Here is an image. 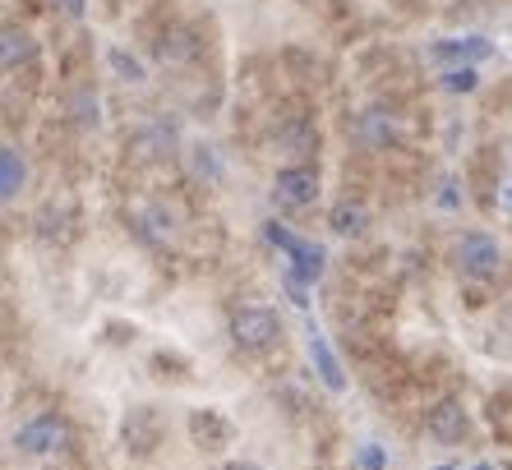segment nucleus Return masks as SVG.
Wrapping results in <instances>:
<instances>
[{
    "label": "nucleus",
    "mask_w": 512,
    "mask_h": 470,
    "mask_svg": "<svg viewBox=\"0 0 512 470\" xmlns=\"http://www.w3.org/2000/svg\"><path fill=\"white\" fill-rule=\"evenodd\" d=\"M499 208H503V212H512V176L503 180V189H499Z\"/></svg>",
    "instance_id": "nucleus-15"
},
{
    "label": "nucleus",
    "mask_w": 512,
    "mask_h": 470,
    "mask_svg": "<svg viewBox=\"0 0 512 470\" xmlns=\"http://www.w3.org/2000/svg\"><path fill=\"white\" fill-rule=\"evenodd\" d=\"M14 447L28 452V457H51V452L65 447V420H56V415H37V420H28L24 429L14 434Z\"/></svg>",
    "instance_id": "nucleus-5"
},
{
    "label": "nucleus",
    "mask_w": 512,
    "mask_h": 470,
    "mask_svg": "<svg viewBox=\"0 0 512 470\" xmlns=\"http://www.w3.org/2000/svg\"><path fill=\"white\" fill-rule=\"evenodd\" d=\"M60 5H65L70 14H84V0H60Z\"/></svg>",
    "instance_id": "nucleus-16"
},
{
    "label": "nucleus",
    "mask_w": 512,
    "mask_h": 470,
    "mask_svg": "<svg viewBox=\"0 0 512 470\" xmlns=\"http://www.w3.org/2000/svg\"><path fill=\"white\" fill-rule=\"evenodd\" d=\"M319 194V171L314 166H286L273 180V203L277 208H310Z\"/></svg>",
    "instance_id": "nucleus-4"
},
{
    "label": "nucleus",
    "mask_w": 512,
    "mask_h": 470,
    "mask_svg": "<svg viewBox=\"0 0 512 470\" xmlns=\"http://www.w3.org/2000/svg\"><path fill=\"white\" fill-rule=\"evenodd\" d=\"M24 157H19V148L14 143H5V153H0V199L10 203L19 189H24Z\"/></svg>",
    "instance_id": "nucleus-8"
},
{
    "label": "nucleus",
    "mask_w": 512,
    "mask_h": 470,
    "mask_svg": "<svg viewBox=\"0 0 512 470\" xmlns=\"http://www.w3.org/2000/svg\"><path fill=\"white\" fill-rule=\"evenodd\" d=\"M471 470H499V466H494V461H480V466H471Z\"/></svg>",
    "instance_id": "nucleus-17"
},
{
    "label": "nucleus",
    "mask_w": 512,
    "mask_h": 470,
    "mask_svg": "<svg viewBox=\"0 0 512 470\" xmlns=\"http://www.w3.org/2000/svg\"><path fill=\"white\" fill-rule=\"evenodd\" d=\"M457 268L466 272V277H494V272L503 268V249L499 240H489V235L471 231L457 240Z\"/></svg>",
    "instance_id": "nucleus-3"
},
{
    "label": "nucleus",
    "mask_w": 512,
    "mask_h": 470,
    "mask_svg": "<svg viewBox=\"0 0 512 470\" xmlns=\"http://www.w3.org/2000/svg\"><path fill=\"white\" fill-rule=\"evenodd\" d=\"M434 470H453V466H434Z\"/></svg>",
    "instance_id": "nucleus-19"
},
{
    "label": "nucleus",
    "mask_w": 512,
    "mask_h": 470,
    "mask_svg": "<svg viewBox=\"0 0 512 470\" xmlns=\"http://www.w3.org/2000/svg\"><path fill=\"white\" fill-rule=\"evenodd\" d=\"M111 65H116L120 74H130V83H139V79H143L139 60H130V56H125V51H111Z\"/></svg>",
    "instance_id": "nucleus-13"
},
{
    "label": "nucleus",
    "mask_w": 512,
    "mask_h": 470,
    "mask_svg": "<svg viewBox=\"0 0 512 470\" xmlns=\"http://www.w3.org/2000/svg\"><path fill=\"white\" fill-rule=\"evenodd\" d=\"M277 332H282L277 328V318L259 305L236 309V318H231V341H236L240 351H263V346H273Z\"/></svg>",
    "instance_id": "nucleus-1"
},
{
    "label": "nucleus",
    "mask_w": 512,
    "mask_h": 470,
    "mask_svg": "<svg viewBox=\"0 0 512 470\" xmlns=\"http://www.w3.org/2000/svg\"><path fill=\"white\" fill-rule=\"evenodd\" d=\"M443 88H448V93H471V88H476V70H471V65L448 70V74H443Z\"/></svg>",
    "instance_id": "nucleus-12"
},
{
    "label": "nucleus",
    "mask_w": 512,
    "mask_h": 470,
    "mask_svg": "<svg viewBox=\"0 0 512 470\" xmlns=\"http://www.w3.org/2000/svg\"><path fill=\"white\" fill-rule=\"evenodd\" d=\"M434 56H439V60H480V56H489V42H485V37H462V42H439V47H434Z\"/></svg>",
    "instance_id": "nucleus-11"
},
{
    "label": "nucleus",
    "mask_w": 512,
    "mask_h": 470,
    "mask_svg": "<svg viewBox=\"0 0 512 470\" xmlns=\"http://www.w3.org/2000/svg\"><path fill=\"white\" fill-rule=\"evenodd\" d=\"M425 429L434 438H439V443H457V438L466 434V411H462V401H439V406H434V411H429V420H425Z\"/></svg>",
    "instance_id": "nucleus-6"
},
{
    "label": "nucleus",
    "mask_w": 512,
    "mask_h": 470,
    "mask_svg": "<svg viewBox=\"0 0 512 470\" xmlns=\"http://www.w3.org/2000/svg\"><path fill=\"white\" fill-rule=\"evenodd\" d=\"M360 466H365V470H383V452H379V447H365V452H360Z\"/></svg>",
    "instance_id": "nucleus-14"
},
{
    "label": "nucleus",
    "mask_w": 512,
    "mask_h": 470,
    "mask_svg": "<svg viewBox=\"0 0 512 470\" xmlns=\"http://www.w3.org/2000/svg\"><path fill=\"white\" fill-rule=\"evenodd\" d=\"M305 346H310V360H314V369H319V378L328 383L333 392H342L346 388V378H342V365H337V355L328 351V341H323V332L314 328H305Z\"/></svg>",
    "instance_id": "nucleus-7"
},
{
    "label": "nucleus",
    "mask_w": 512,
    "mask_h": 470,
    "mask_svg": "<svg viewBox=\"0 0 512 470\" xmlns=\"http://www.w3.org/2000/svg\"><path fill=\"white\" fill-rule=\"evenodd\" d=\"M268 245H277L282 254H291V268H296L300 282H319L323 277V249L310 245V240H300V235H291L286 226H268Z\"/></svg>",
    "instance_id": "nucleus-2"
},
{
    "label": "nucleus",
    "mask_w": 512,
    "mask_h": 470,
    "mask_svg": "<svg viewBox=\"0 0 512 470\" xmlns=\"http://www.w3.org/2000/svg\"><path fill=\"white\" fill-rule=\"evenodd\" d=\"M227 470H254V466H227Z\"/></svg>",
    "instance_id": "nucleus-18"
},
{
    "label": "nucleus",
    "mask_w": 512,
    "mask_h": 470,
    "mask_svg": "<svg viewBox=\"0 0 512 470\" xmlns=\"http://www.w3.org/2000/svg\"><path fill=\"white\" fill-rule=\"evenodd\" d=\"M365 222H370V212H365V203L342 199V203L333 208V231H337V235H360V231H365Z\"/></svg>",
    "instance_id": "nucleus-9"
},
{
    "label": "nucleus",
    "mask_w": 512,
    "mask_h": 470,
    "mask_svg": "<svg viewBox=\"0 0 512 470\" xmlns=\"http://www.w3.org/2000/svg\"><path fill=\"white\" fill-rule=\"evenodd\" d=\"M33 37L24 33V28H5V70H19V65H28L33 60Z\"/></svg>",
    "instance_id": "nucleus-10"
}]
</instances>
